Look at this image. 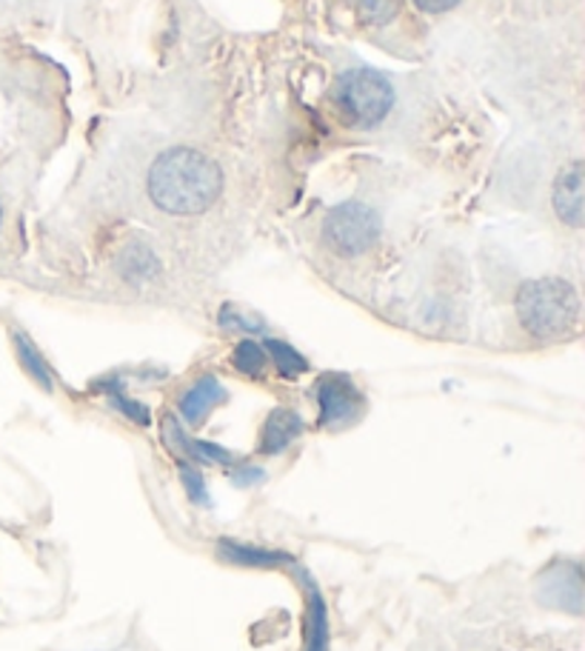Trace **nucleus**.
Segmentation results:
<instances>
[{
	"mask_svg": "<svg viewBox=\"0 0 585 651\" xmlns=\"http://www.w3.org/2000/svg\"><path fill=\"white\" fill-rule=\"evenodd\" d=\"M301 432V414L292 412V409H275V412L266 418V426H263L260 451L263 455H280V451L289 449V446L297 441V434Z\"/></svg>",
	"mask_w": 585,
	"mask_h": 651,
	"instance_id": "obj_8",
	"label": "nucleus"
},
{
	"mask_svg": "<svg viewBox=\"0 0 585 651\" xmlns=\"http://www.w3.org/2000/svg\"><path fill=\"white\" fill-rule=\"evenodd\" d=\"M257 480H263V472L260 469H255V466H246L243 472L234 474V483H237V486H252V483H257Z\"/></svg>",
	"mask_w": 585,
	"mask_h": 651,
	"instance_id": "obj_21",
	"label": "nucleus"
},
{
	"mask_svg": "<svg viewBox=\"0 0 585 651\" xmlns=\"http://www.w3.org/2000/svg\"><path fill=\"white\" fill-rule=\"evenodd\" d=\"M320 423L329 429L349 426L363 409V395L345 375H326L317 386Z\"/></svg>",
	"mask_w": 585,
	"mask_h": 651,
	"instance_id": "obj_5",
	"label": "nucleus"
},
{
	"mask_svg": "<svg viewBox=\"0 0 585 651\" xmlns=\"http://www.w3.org/2000/svg\"><path fill=\"white\" fill-rule=\"evenodd\" d=\"M109 391H112V403L118 406V409H121L129 420H135V423H141V426H146V423H149V409H146V406L135 403V400H129V397L121 395V391L114 389V386H109Z\"/></svg>",
	"mask_w": 585,
	"mask_h": 651,
	"instance_id": "obj_17",
	"label": "nucleus"
},
{
	"mask_svg": "<svg viewBox=\"0 0 585 651\" xmlns=\"http://www.w3.org/2000/svg\"><path fill=\"white\" fill-rule=\"evenodd\" d=\"M220 326L234 331H263V323L257 321V317L243 315V312H237L234 306H226L223 312H220Z\"/></svg>",
	"mask_w": 585,
	"mask_h": 651,
	"instance_id": "obj_16",
	"label": "nucleus"
},
{
	"mask_svg": "<svg viewBox=\"0 0 585 651\" xmlns=\"http://www.w3.org/2000/svg\"><path fill=\"white\" fill-rule=\"evenodd\" d=\"M517 317L523 329L540 340L565 335L580 321L577 289L563 277L528 280L517 292Z\"/></svg>",
	"mask_w": 585,
	"mask_h": 651,
	"instance_id": "obj_2",
	"label": "nucleus"
},
{
	"mask_svg": "<svg viewBox=\"0 0 585 651\" xmlns=\"http://www.w3.org/2000/svg\"><path fill=\"white\" fill-rule=\"evenodd\" d=\"M234 366L241 369L243 375H263V369H266V352H263V346L252 343V340H243V343L234 349Z\"/></svg>",
	"mask_w": 585,
	"mask_h": 651,
	"instance_id": "obj_14",
	"label": "nucleus"
},
{
	"mask_svg": "<svg viewBox=\"0 0 585 651\" xmlns=\"http://www.w3.org/2000/svg\"><path fill=\"white\" fill-rule=\"evenodd\" d=\"M218 164L195 149H172L149 169V197L169 215H200L220 197Z\"/></svg>",
	"mask_w": 585,
	"mask_h": 651,
	"instance_id": "obj_1",
	"label": "nucleus"
},
{
	"mask_svg": "<svg viewBox=\"0 0 585 651\" xmlns=\"http://www.w3.org/2000/svg\"><path fill=\"white\" fill-rule=\"evenodd\" d=\"M537 598L548 606L565 608L571 614L583 612V571L577 563H557L540 577Z\"/></svg>",
	"mask_w": 585,
	"mask_h": 651,
	"instance_id": "obj_6",
	"label": "nucleus"
},
{
	"mask_svg": "<svg viewBox=\"0 0 585 651\" xmlns=\"http://www.w3.org/2000/svg\"><path fill=\"white\" fill-rule=\"evenodd\" d=\"M181 480H183V486H186L188 497L195 503H209V494H206V483H203L200 472H197L195 466H188L183 463L181 466Z\"/></svg>",
	"mask_w": 585,
	"mask_h": 651,
	"instance_id": "obj_18",
	"label": "nucleus"
},
{
	"mask_svg": "<svg viewBox=\"0 0 585 651\" xmlns=\"http://www.w3.org/2000/svg\"><path fill=\"white\" fill-rule=\"evenodd\" d=\"M324 238L338 255L357 257L375 246V240L380 238V217L375 215V209H368L366 203H340L338 209H331L326 217Z\"/></svg>",
	"mask_w": 585,
	"mask_h": 651,
	"instance_id": "obj_4",
	"label": "nucleus"
},
{
	"mask_svg": "<svg viewBox=\"0 0 585 651\" xmlns=\"http://www.w3.org/2000/svg\"><path fill=\"white\" fill-rule=\"evenodd\" d=\"M354 9H357V15L366 17L368 23H383L394 15V9H398V0H349Z\"/></svg>",
	"mask_w": 585,
	"mask_h": 651,
	"instance_id": "obj_15",
	"label": "nucleus"
},
{
	"mask_svg": "<svg viewBox=\"0 0 585 651\" xmlns=\"http://www.w3.org/2000/svg\"><path fill=\"white\" fill-rule=\"evenodd\" d=\"M414 3H417V7L421 9H426V12H446V9H451V7H458L460 0H414Z\"/></svg>",
	"mask_w": 585,
	"mask_h": 651,
	"instance_id": "obj_20",
	"label": "nucleus"
},
{
	"mask_svg": "<svg viewBox=\"0 0 585 651\" xmlns=\"http://www.w3.org/2000/svg\"><path fill=\"white\" fill-rule=\"evenodd\" d=\"M338 104L354 123L375 126L389 114L394 92H391L389 81L371 69H354L338 83Z\"/></svg>",
	"mask_w": 585,
	"mask_h": 651,
	"instance_id": "obj_3",
	"label": "nucleus"
},
{
	"mask_svg": "<svg viewBox=\"0 0 585 651\" xmlns=\"http://www.w3.org/2000/svg\"><path fill=\"white\" fill-rule=\"evenodd\" d=\"M263 352H269L271 360H275V366L280 369V375L283 377H297L303 375L308 369L306 358L303 354H297L289 343H283V340H266V349Z\"/></svg>",
	"mask_w": 585,
	"mask_h": 651,
	"instance_id": "obj_13",
	"label": "nucleus"
},
{
	"mask_svg": "<svg viewBox=\"0 0 585 651\" xmlns=\"http://www.w3.org/2000/svg\"><path fill=\"white\" fill-rule=\"evenodd\" d=\"M15 349H17V358H21L23 369H26V372H29V375L35 377V381H38L46 391L52 389V375H49V366L44 363V358H40L38 349L29 343V337L21 335V331H15Z\"/></svg>",
	"mask_w": 585,
	"mask_h": 651,
	"instance_id": "obj_12",
	"label": "nucleus"
},
{
	"mask_svg": "<svg viewBox=\"0 0 585 651\" xmlns=\"http://www.w3.org/2000/svg\"><path fill=\"white\" fill-rule=\"evenodd\" d=\"M226 397V389L220 386L218 377H200L195 386H188L181 397V414L188 420V423H203L206 414L215 409Z\"/></svg>",
	"mask_w": 585,
	"mask_h": 651,
	"instance_id": "obj_10",
	"label": "nucleus"
},
{
	"mask_svg": "<svg viewBox=\"0 0 585 651\" xmlns=\"http://www.w3.org/2000/svg\"><path fill=\"white\" fill-rule=\"evenodd\" d=\"M303 583H306L308 594V637H306V651H329V612L326 603L320 598V589L315 586L312 575L301 571Z\"/></svg>",
	"mask_w": 585,
	"mask_h": 651,
	"instance_id": "obj_11",
	"label": "nucleus"
},
{
	"mask_svg": "<svg viewBox=\"0 0 585 651\" xmlns=\"http://www.w3.org/2000/svg\"><path fill=\"white\" fill-rule=\"evenodd\" d=\"M186 451L188 455L200 457V460H209V463H232V455H229L226 449H220V446H215V443L188 441Z\"/></svg>",
	"mask_w": 585,
	"mask_h": 651,
	"instance_id": "obj_19",
	"label": "nucleus"
},
{
	"mask_svg": "<svg viewBox=\"0 0 585 651\" xmlns=\"http://www.w3.org/2000/svg\"><path fill=\"white\" fill-rule=\"evenodd\" d=\"M218 557L226 563H234V566H252V569H275V566H285L292 563V557L283 552H269V548H257L246 546V543H237L232 538H223L218 543Z\"/></svg>",
	"mask_w": 585,
	"mask_h": 651,
	"instance_id": "obj_9",
	"label": "nucleus"
},
{
	"mask_svg": "<svg viewBox=\"0 0 585 651\" xmlns=\"http://www.w3.org/2000/svg\"><path fill=\"white\" fill-rule=\"evenodd\" d=\"M554 212L569 226H583V166L571 164L569 169L557 174L554 183Z\"/></svg>",
	"mask_w": 585,
	"mask_h": 651,
	"instance_id": "obj_7",
	"label": "nucleus"
}]
</instances>
